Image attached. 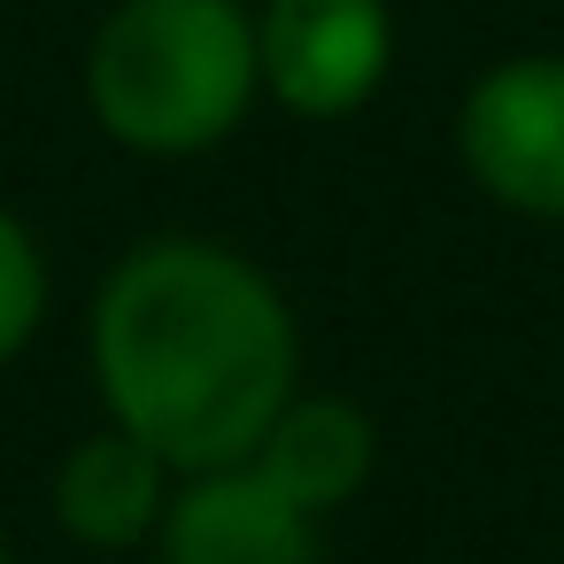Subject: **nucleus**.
<instances>
[{"mask_svg": "<svg viewBox=\"0 0 564 564\" xmlns=\"http://www.w3.org/2000/svg\"><path fill=\"white\" fill-rule=\"evenodd\" d=\"M302 340L279 286L217 240H148L94 302L109 417L171 471L248 464L294 402Z\"/></svg>", "mask_w": 564, "mask_h": 564, "instance_id": "nucleus-1", "label": "nucleus"}, {"mask_svg": "<svg viewBox=\"0 0 564 564\" xmlns=\"http://www.w3.org/2000/svg\"><path fill=\"white\" fill-rule=\"evenodd\" d=\"M256 86V24L232 0H124L86 55V101L132 155H202L232 140Z\"/></svg>", "mask_w": 564, "mask_h": 564, "instance_id": "nucleus-2", "label": "nucleus"}, {"mask_svg": "<svg viewBox=\"0 0 564 564\" xmlns=\"http://www.w3.org/2000/svg\"><path fill=\"white\" fill-rule=\"evenodd\" d=\"M456 148L502 209L564 217V55H510L479 70L456 109Z\"/></svg>", "mask_w": 564, "mask_h": 564, "instance_id": "nucleus-3", "label": "nucleus"}, {"mask_svg": "<svg viewBox=\"0 0 564 564\" xmlns=\"http://www.w3.org/2000/svg\"><path fill=\"white\" fill-rule=\"evenodd\" d=\"M263 86L294 117H348L379 94L394 63L387 0H271L256 24Z\"/></svg>", "mask_w": 564, "mask_h": 564, "instance_id": "nucleus-4", "label": "nucleus"}, {"mask_svg": "<svg viewBox=\"0 0 564 564\" xmlns=\"http://www.w3.org/2000/svg\"><path fill=\"white\" fill-rule=\"evenodd\" d=\"M155 533L163 564H317V510H302L256 456L186 471Z\"/></svg>", "mask_w": 564, "mask_h": 564, "instance_id": "nucleus-5", "label": "nucleus"}, {"mask_svg": "<svg viewBox=\"0 0 564 564\" xmlns=\"http://www.w3.org/2000/svg\"><path fill=\"white\" fill-rule=\"evenodd\" d=\"M163 479H171V464L148 448V441H132L124 425H109V433H86L70 456H63V471H55V518L86 541V549H132L140 533H155L163 525Z\"/></svg>", "mask_w": 564, "mask_h": 564, "instance_id": "nucleus-6", "label": "nucleus"}, {"mask_svg": "<svg viewBox=\"0 0 564 564\" xmlns=\"http://www.w3.org/2000/svg\"><path fill=\"white\" fill-rule=\"evenodd\" d=\"M371 456H379V433H371V417L356 410V402H340V394H294L279 417H271V433H263V448H256V464L302 502V510H340L364 479H371Z\"/></svg>", "mask_w": 564, "mask_h": 564, "instance_id": "nucleus-7", "label": "nucleus"}, {"mask_svg": "<svg viewBox=\"0 0 564 564\" xmlns=\"http://www.w3.org/2000/svg\"><path fill=\"white\" fill-rule=\"evenodd\" d=\"M47 317V263H40V240L0 209V364H9Z\"/></svg>", "mask_w": 564, "mask_h": 564, "instance_id": "nucleus-8", "label": "nucleus"}, {"mask_svg": "<svg viewBox=\"0 0 564 564\" xmlns=\"http://www.w3.org/2000/svg\"><path fill=\"white\" fill-rule=\"evenodd\" d=\"M0 564H9V541H0Z\"/></svg>", "mask_w": 564, "mask_h": 564, "instance_id": "nucleus-9", "label": "nucleus"}]
</instances>
